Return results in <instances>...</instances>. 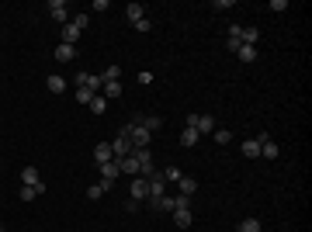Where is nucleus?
<instances>
[{
    "instance_id": "nucleus-33",
    "label": "nucleus",
    "mask_w": 312,
    "mask_h": 232,
    "mask_svg": "<svg viewBox=\"0 0 312 232\" xmlns=\"http://www.w3.org/2000/svg\"><path fill=\"white\" fill-rule=\"evenodd\" d=\"M87 197H90V201H98V197H104V191H101V184H90V187H87Z\"/></svg>"
},
{
    "instance_id": "nucleus-7",
    "label": "nucleus",
    "mask_w": 312,
    "mask_h": 232,
    "mask_svg": "<svg viewBox=\"0 0 312 232\" xmlns=\"http://www.w3.org/2000/svg\"><path fill=\"white\" fill-rule=\"evenodd\" d=\"M80 35H83V31H80L77 24H63V28H59V42H63V45H73V49H77Z\"/></svg>"
},
{
    "instance_id": "nucleus-8",
    "label": "nucleus",
    "mask_w": 312,
    "mask_h": 232,
    "mask_svg": "<svg viewBox=\"0 0 312 232\" xmlns=\"http://www.w3.org/2000/svg\"><path fill=\"white\" fill-rule=\"evenodd\" d=\"M49 11H52V18H56L59 28H63V24H70V11H66V4H63V0H52V4H49Z\"/></svg>"
},
{
    "instance_id": "nucleus-18",
    "label": "nucleus",
    "mask_w": 312,
    "mask_h": 232,
    "mask_svg": "<svg viewBox=\"0 0 312 232\" xmlns=\"http://www.w3.org/2000/svg\"><path fill=\"white\" fill-rule=\"evenodd\" d=\"M177 184H180V194H184V197H195V191H198V180H195V177H180Z\"/></svg>"
},
{
    "instance_id": "nucleus-1",
    "label": "nucleus",
    "mask_w": 312,
    "mask_h": 232,
    "mask_svg": "<svg viewBox=\"0 0 312 232\" xmlns=\"http://www.w3.org/2000/svg\"><path fill=\"white\" fill-rule=\"evenodd\" d=\"M121 136L132 142V149H149V142H153V132H146V128L139 125V118H136V121H129V125L121 128Z\"/></svg>"
},
{
    "instance_id": "nucleus-23",
    "label": "nucleus",
    "mask_w": 312,
    "mask_h": 232,
    "mask_svg": "<svg viewBox=\"0 0 312 232\" xmlns=\"http://www.w3.org/2000/svg\"><path fill=\"white\" fill-rule=\"evenodd\" d=\"M257 39H260V31H257L254 24H250V28H243V35H239L243 45H254V49H257Z\"/></svg>"
},
{
    "instance_id": "nucleus-24",
    "label": "nucleus",
    "mask_w": 312,
    "mask_h": 232,
    "mask_svg": "<svg viewBox=\"0 0 312 232\" xmlns=\"http://www.w3.org/2000/svg\"><path fill=\"white\" fill-rule=\"evenodd\" d=\"M243 156H246V159H257V156H260V142H257V139H246V142H243Z\"/></svg>"
},
{
    "instance_id": "nucleus-9",
    "label": "nucleus",
    "mask_w": 312,
    "mask_h": 232,
    "mask_svg": "<svg viewBox=\"0 0 312 232\" xmlns=\"http://www.w3.org/2000/svg\"><path fill=\"white\" fill-rule=\"evenodd\" d=\"M111 153H115V159H125V156H132V142L125 136H118L115 142H111Z\"/></svg>"
},
{
    "instance_id": "nucleus-14",
    "label": "nucleus",
    "mask_w": 312,
    "mask_h": 232,
    "mask_svg": "<svg viewBox=\"0 0 312 232\" xmlns=\"http://www.w3.org/2000/svg\"><path fill=\"white\" fill-rule=\"evenodd\" d=\"M115 163H118V170H121V174L139 177V163H136V156H125V159H115Z\"/></svg>"
},
{
    "instance_id": "nucleus-21",
    "label": "nucleus",
    "mask_w": 312,
    "mask_h": 232,
    "mask_svg": "<svg viewBox=\"0 0 312 232\" xmlns=\"http://www.w3.org/2000/svg\"><path fill=\"white\" fill-rule=\"evenodd\" d=\"M236 56H239V62H257V49L254 45H239Z\"/></svg>"
},
{
    "instance_id": "nucleus-17",
    "label": "nucleus",
    "mask_w": 312,
    "mask_h": 232,
    "mask_svg": "<svg viewBox=\"0 0 312 232\" xmlns=\"http://www.w3.org/2000/svg\"><path fill=\"white\" fill-rule=\"evenodd\" d=\"M198 139H201V136H198L191 125H188V128L180 132V146H184V149H195V146H198Z\"/></svg>"
},
{
    "instance_id": "nucleus-30",
    "label": "nucleus",
    "mask_w": 312,
    "mask_h": 232,
    "mask_svg": "<svg viewBox=\"0 0 312 232\" xmlns=\"http://www.w3.org/2000/svg\"><path fill=\"white\" fill-rule=\"evenodd\" d=\"M212 136H215V142H219V146H229V142H233V136H229V128H215Z\"/></svg>"
},
{
    "instance_id": "nucleus-25",
    "label": "nucleus",
    "mask_w": 312,
    "mask_h": 232,
    "mask_svg": "<svg viewBox=\"0 0 312 232\" xmlns=\"http://www.w3.org/2000/svg\"><path fill=\"white\" fill-rule=\"evenodd\" d=\"M236 229H239V232H260V218H243Z\"/></svg>"
},
{
    "instance_id": "nucleus-31",
    "label": "nucleus",
    "mask_w": 312,
    "mask_h": 232,
    "mask_svg": "<svg viewBox=\"0 0 312 232\" xmlns=\"http://www.w3.org/2000/svg\"><path fill=\"white\" fill-rule=\"evenodd\" d=\"M101 77H104V83H111V80H118V77H121V66H108V70H104Z\"/></svg>"
},
{
    "instance_id": "nucleus-37",
    "label": "nucleus",
    "mask_w": 312,
    "mask_h": 232,
    "mask_svg": "<svg viewBox=\"0 0 312 232\" xmlns=\"http://www.w3.org/2000/svg\"><path fill=\"white\" fill-rule=\"evenodd\" d=\"M271 11H277V14L288 11V0H271Z\"/></svg>"
},
{
    "instance_id": "nucleus-22",
    "label": "nucleus",
    "mask_w": 312,
    "mask_h": 232,
    "mask_svg": "<svg viewBox=\"0 0 312 232\" xmlns=\"http://www.w3.org/2000/svg\"><path fill=\"white\" fill-rule=\"evenodd\" d=\"M45 87H49V90H52V94H63V90H66V80L59 77V73H52V77L45 80Z\"/></svg>"
},
{
    "instance_id": "nucleus-16",
    "label": "nucleus",
    "mask_w": 312,
    "mask_h": 232,
    "mask_svg": "<svg viewBox=\"0 0 312 232\" xmlns=\"http://www.w3.org/2000/svg\"><path fill=\"white\" fill-rule=\"evenodd\" d=\"M125 18L132 21V24H139V21L146 18V7H142V4H129V7H125Z\"/></svg>"
},
{
    "instance_id": "nucleus-34",
    "label": "nucleus",
    "mask_w": 312,
    "mask_h": 232,
    "mask_svg": "<svg viewBox=\"0 0 312 232\" xmlns=\"http://www.w3.org/2000/svg\"><path fill=\"white\" fill-rule=\"evenodd\" d=\"M132 28H136L139 35H146V31H149V28H153V21H149V18H142V21H139V24H132Z\"/></svg>"
},
{
    "instance_id": "nucleus-19",
    "label": "nucleus",
    "mask_w": 312,
    "mask_h": 232,
    "mask_svg": "<svg viewBox=\"0 0 312 232\" xmlns=\"http://www.w3.org/2000/svg\"><path fill=\"white\" fill-rule=\"evenodd\" d=\"M277 153H281V149H277V142H274V139L260 142V156H264V159H277Z\"/></svg>"
},
{
    "instance_id": "nucleus-27",
    "label": "nucleus",
    "mask_w": 312,
    "mask_h": 232,
    "mask_svg": "<svg viewBox=\"0 0 312 232\" xmlns=\"http://www.w3.org/2000/svg\"><path fill=\"white\" fill-rule=\"evenodd\" d=\"M101 97H121V83H118V80H111V83H104V90H101Z\"/></svg>"
},
{
    "instance_id": "nucleus-3",
    "label": "nucleus",
    "mask_w": 312,
    "mask_h": 232,
    "mask_svg": "<svg viewBox=\"0 0 312 232\" xmlns=\"http://www.w3.org/2000/svg\"><path fill=\"white\" fill-rule=\"evenodd\" d=\"M188 125L195 128L198 136H212L215 128H219V125H215V118H212V115H191V118H188Z\"/></svg>"
},
{
    "instance_id": "nucleus-40",
    "label": "nucleus",
    "mask_w": 312,
    "mask_h": 232,
    "mask_svg": "<svg viewBox=\"0 0 312 232\" xmlns=\"http://www.w3.org/2000/svg\"><path fill=\"white\" fill-rule=\"evenodd\" d=\"M233 232H239V229H233Z\"/></svg>"
},
{
    "instance_id": "nucleus-2",
    "label": "nucleus",
    "mask_w": 312,
    "mask_h": 232,
    "mask_svg": "<svg viewBox=\"0 0 312 232\" xmlns=\"http://www.w3.org/2000/svg\"><path fill=\"white\" fill-rule=\"evenodd\" d=\"M98 170H101V180H98L101 191H111V187H115V180H118V174H121V170H118V163H115V159H111V163H101Z\"/></svg>"
},
{
    "instance_id": "nucleus-32",
    "label": "nucleus",
    "mask_w": 312,
    "mask_h": 232,
    "mask_svg": "<svg viewBox=\"0 0 312 232\" xmlns=\"http://www.w3.org/2000/svg\"><path fill=\"white\" fill-rule=\"evenodd\" d=\"M180 167H167V170H163V180H180Z\"/></svg>"
},
{
    "instance_id": "nucleus-4",
    "label": "nucleus",
    "mask_w": 312,
    "mask_h": 232,
    "mask_svg": "<svg viewBox=\"0 0 312 232\" xmlns=\"http://www.w3.org/2000/svg\"><path fill=\"white\" fill-rule=\"evenodd\" d=\"M77 87H87V90L101 94L104 90V77L101 73H77Z\"/></svg>"
},
{
    "instance_id": "nucleus-5",
    "label": "nucleus",
    "mask_w": 312,
    "mask_h": 232,
    "mask_svg": "<svg viewBox=\"0 0 312 232\" xmlns=\"http://www.w3.org/2000/svg\"><path fill=\"white\" fill-rule=\"evenodd\" d=\"M146 180H149V201H153V208H156V205L167 197V194H163V184H167V180H163V174H153V177H146Z\"/></svg>"
},
{
    "instance_id": "nucleus-6",
    "label": "nucleus",
    "mask_w": 312,
    "mask_h": 232,
    "mask_svg": "<svg viewBox=\"0 0 312 232\" xmlns=\"http://www.w3.org/2000/svg\"><path fill=\"white\" fill-rule=\"evenodd\" d=\"M129 191H132V201L142 205V201L149 197V180H146V177H132V187H129Z\"/></svg>"
},
{
    "instance_id": "nucleus-15",
    "label": "nucleus",
    "mask_w": 312,
    "mask_h": 232,
    "mask_svg": "<svg viewBox=\"0 0 312 232\" xmlns=\"http://www.w3.org/2000/svg\"><path fill=\"white\" fill-rule=\"evenodd\" d=\"M139 125H142V128H146V132H160V128H163V118H156V115H146V118H139Z\"/></svg>"
},
{
    "instance_id": "nucleus-39",
    "label": "nucleus",
    "mask_w": 312,
    "mask_h": 232,
    "mask_svg": "<svg viewBox=\"0 0 312 232\" xmlns=\"http://www.w3.org/2000/svg\"><path fill=\"white\" fill-rule=\"evenodd\" d=\"M0 232H4V225H0Z\"/></svg>"
},
{
    "instance_id": "nucleus-11",
    "label": "nucleus",
    "mask_w": 312,
    "mask_h": 232,
    "mask_svg": "<svg viewBox=\"0 0 312 232\" xmlns=\"http://www.w3.org/2000/svg\"><path fill=\"white\" fill-rule=\"evenodd\" d=\"M170 215H174V225H177V229H191V222H195L191 208H177V212H170Z\"/></svg>"
},
{
    "instance_id": "nucleus-26",
    "label": "nucleus",
    "mask_w": 312,
    "mask_h": 232,
    "mask_svg": "<svg viewBox=\"0 0 312 232\" xmlns=\"http://www.w3.org/2000/svg\"><path fill=\"white\" fill-rule=\"evenodd\" d=\"M70 24H77L80 31H83V28H87V24H90V14H87V11H77V14H73V18H70Z\"/></svg>"
},
{
    "instance_id": "nucleus-13",
    "label": "nucleus",
    "mask_w": 312,
    "mask_h": 232,
    "mask_svg": "<svg viewBox=\"0 0 312 232\" xmlns=\"http://www.w3.org/2000/svg\"><path fill=\"white\" fill-rule=\"evenodd\" d=\"M73 59H77V49L59 42V45H56V62H73Z\"/></svg>"
},
{
    "instance_id": "nucleus-10",
    "label": "nucleus",
    "mask_w": 312,
    "mask_h": 232,
    "mask_svg": "<svg viewBox=\"0 0 312 232\" xmlns=\"http://www.w3.org/2000/svg\"><path fill=\"white\" fill-rule=\"evenodd\" d=\"M39 184H42V174L35 167H24V170H21V187H39Z\"/></svg>"
},
{
    "instance_id": "nucleus-36",
    "label": "nucleus",
    "mask_w": 312,
    "mask_h": 232,
    "mask_svg": "<svg viewBox=\"0 0 312 232\" xmlns=\"http://www.w3.org/2000/svg\"><path fill=\"white\" fill-rule=\"evenodd\" d=\"M229 7H236V0H215V11H229Z\"/></svg>"
},
{
    "instance_id": "nucleus-12",
    "label": "nucleus",
    "mask_w": 312,
    "mask_h": 232,
    "mask_svg": "<svg viewBox=\"0 0 312 232\" xmlns=\"http://www.w3.org/2000/svg\"><path fill=\"white\" fill-rule=\"evenodd\" d=\"M94 159H98V167H101V163H111V159H115L111 142H98V146H94Z\"/></svg>"
},
{
    "instance_id": "nucleus-35",
    "label": "nucleus",
    "mask_w": 312,
    "mask_h": 232,
    "mask_svg": "<svg viewBox=\"0 0 312 232\" xmlns=\"http://www.w3.org/2000/svg\"><path fill=\"white\" fill-rule=\"evenodd\" d=\"M226 35H229V39H239V35H243V24H229Z\"/></svg>"
},
{
    "instance_id": "nucleus-29",
    "label": "nucleus",
    "mask_w": 312,
    "mask_h": 232,
    "mask_svg": "<svg viewBox=\"0 0 312 232\" xmlns=\"http://www.w3.org/2000/svg\"><path fill=\"white\" fill-rule=\"evenodd\" d=\"M87 108H90V111H94V115H104V108H108V97H94V101H90V104H87Z\"/></svg>"
},
{
    "instance_id": "nucleus-38",
    "label": "nucleus",
    "mask_w": 312,
    "mask_h": 232,
    "mask_svg": "<svg viewBox=\"0 0 312 232\" xmlns=\"http://www.w3.org/2000/svg\"><path fill=\"white\" fill-rule=\"evenodd\" d=\"M239 45H243V42H239V39H226V49H229V52H236Z\"/></svg>"
},
{
    "instance_id": "nucleus-28",
    "label": "nucleus",
    "mask_w": 312,
    "mask_h": 232,
    "mask_svg": "<svg viewBox=\"0 0 312 232\" xmlns=\"http://www.w3.org/2000/svg\"><path fill=\"white\" fill-rule=\"evenodd\" d=\"M73 97H77V104H90L98 94H94V90H87V87H77V94H73Z\"/></svg>"
},
{
    "instance_id": "nucleus-20",
    "label": "nucleus",
    "mask_w": 312,
    "mask_h": 232,
    "mask_svg": "<svg viewBox=\"0 0 312 232\" xmlns=\"http://www.w3.org/2000/svg\"><path fill=\"white\" fill-rule=\"evenodd\" d=\"M45 194V184H39V187H21V201L28 205V201H35V197H42Z\"/></svg>"
}]
</instances>
